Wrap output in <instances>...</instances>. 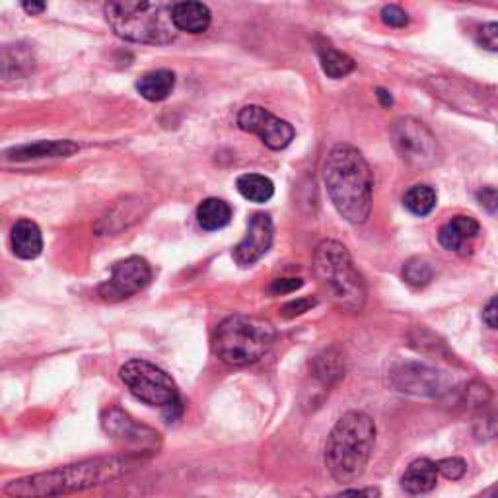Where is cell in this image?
<instances>
[{
	"mask_svg": "<svg viewBox=\"0 0 498 498\" xmlns=\"http://www.w3.org/2000/svg\"><path fill=\"white\" fill-rule=\"evenodd\" d=\"M380 16H382V22L390 27H405L409 24V14L397 5L383 6Z\"/></svg>",
	"mask_w": 498,
	"mask_h": 498,
	"instance_id": "30",
	"label": "cell"
},
{
	"mask_svg": "<svg viewBox=\"0 0 498 498\" xmlns=\"http://www.w3.org/2000/svg\"><path fill=\"white\" fill-rule=\"evenodd\" d=\"M477 201L487 213L498 211V189L496 187H483L477 191Z\"/></svg>",
	"mask_w": 498,
	"mask_h": 498,
	"instance_id": "33",
	"label": "cell"
},
{
	"mask_svg": "<svg viewBox=\"0 0 498 498\" xmlns=\"http://www.w3.org/2000/svg\"><path fill=\"white\" fill-rule=\"evenodd\" d=\"M320 63H322V68L324 73L329 76V78H344L347 75H351L354 71V59L349 57L347 53H343L335 47H320Z\"/></svg>",
	"mask_w": 498,
	"mask_h": 498,
	"instance_id": "24",
	"label": "cell"
},
{
	"mask_svg": "<svg viewBox=\"0 0 498 498\" xmlns=\"http://www.w3.org/2000/svg\"><path fill=\"white\" fill-rule=\"evenodd\" d=\"M314 274L335 306L347 314L364 308L366 284L341 242L324 240L314 249Z\"/></svg>",
	"mask_w": 498,
	"mask_h": 498,
	"instance_id": "4",
	"label": "cell"
},
{
	"mask_svg": "<svg viewBox=\"0 0 498 498\" xmlns=\"http://www.w3.org/2000/svg\"><path fill=\"white\" fill-rule=\"evenodd\" d=\"M483 322H485L491 329H498V296L487 302L485 310H483Z\"/></svg>",
	"mask_w": 498,
	"mask_h": 498,
	"instance_id": "35",
	"label": "cell"
},
{
	"mask_svg": "<svg viewBox=\"0 0 498 498\" xmlns=\"http://www.w3.org/2000/svg\"><path fill=\"white\" fill-rule=\"evenodd\" d=\"M376 446V423L361 411H349L331 428L325 444V465L339 483L361 479Z\"/></svg>",
	"mask_w": 498,
	"mask_h": 498,
	"instance_id": "3",
	"label": "cell"
},
{
	"mask_svg": "<svg viewBox=\"0 0 498 498\" xmlns=\"http://www.w3.org/2000/svg\"><path fill=\"white\" fill-rule=\"evenodd\" d=\"M324 179L337 213L351 224H364L372 213L374 177L363 152L351 144L331 148Z\"/></svg>",
	"mask_w": 498,
	"mask_h": 498,
	"instance_id": "2",
	"label": "cell"
},
{
	"mask_svg": "<svg viewBox=\"0 0 498 498\" xmlns=\"http://www.w3.org/2000/svg\"><path fill=\"white\" fill-rule=\"evenodd\" d=\"M473 436L477 442H491L498 438V405H493V401L475 414Z\"/></svg>",
	"mask_w": 498,
	"mask_h": 498,
	"instance_id": "26",
	"label": "cell"
},
{
	"mask_svg": "<svg viewBox=\"0 0 498 498\" xmlns=\"http://www.w3.org/2000/svg\"><path fill=\"white\" fill-rule=\"evenodd\" d=\"M12 252L20 259H35L44 249V236L39 226L30 218H20L10 232Z\"/></svg>",
	"mask_w": 498,
	"mask_h": 498,
	"instance_id": "14",
	"label": "cell"
},
{
	"mask_svg": "<svg viewBox=\"0 0 498 498\" xmlns=\"http://www.w3.org/2000/svg\"><path fill=\"white\" fill-rule=\"evenodd\" d=\"M273 220L269 214H255L249 220V226L244 240L234 249V261L240 267H252L265 255L273 244Z\"/></svg>",
	"mask_w": 498,
	"mask_h": 498,
	"instance_id": "13",
	"label": "cell"
},
{
	"mask_svg": "<svg viewBox=\"0 0 498 498\" xmlns=\"http://www.w3.org/2000/svg\"><path fill=\"white\" fill-rule=\"evenodd\" d=\"M174 88H175V75L172 71H165V68L146 73L136 82V92L148 102L165 100L174 92Z\"/></svg>",
	"mask_w": 498,
	"mask_h": 498,
	"instance_id": "19",
	"label": "cell"
},
{
	"mask_svg": "<svg viewBox=\"0 0 498 498\" xmlns=\"http://www.w3.org/2000/svg\"><path fill=\"white\" fill-rule=\"evenodd\" d=\"M392 383L401 393L438 399L452 392L453 376L446 370L424 363H401L392 370Z\"/></svg>",
	"mask_w": 498,
	"mask_h": 498,
	"instance_id": "9",
	"label": "cell"
},
{
	"mask_svg": "<svg viewBox=\"0 0 498 498\" xmlns=\"http://www.w3.org/2000/svg\"><path fill=\"white\" fill-rule=\"evenodd\" d=\"M22 8H24L27 14H32V16H35V14H41L47 6H45L44 3H24Z\"/></svg>",
	"mask_w": 498,
	"mask_h": 498,
	"instance_id": "37",
	"label": "cell"
},
{
	"mask_svg": "<svg viewBox=\"0 0 498 498\" xmlns=\"http://www.w3.org/2000/svg\"><path fill=\"white\" fill-rule=\"evenodd\" d=\"M479 223L472 216H453L450 223L440 228L438 242L440 245L448 249V252H462L467 242L477 238Z\"/></svg>",
	"mask_w": 498,
	"mask_h": 498,
	"instance_id": "15",
	"label": "cell"
},
{
	"mask_svg": "<svg viewBox=\"0 0 498 498\" xmlns=\"http://www.w3.org/2000/svg\"><path fill=\"white\" fill-rule=\"evenodd\" d=\"M238 124L245 133L257 134L271 150H283L294 141V127L288 121L273 115L261 105H245L238 114Z\"/></svg>",
	"mask_w": 498,
	"mask_h": 498,
	"instance_id": "12",
	"label": "cell"
},
{
	"mask_svg": "<svg viewBox=\"0 0 498 498\" xmlns=\"http://www.w3.org/2000/svg\"><path fill=\"white\" fill-rule=\"evenodd\" d=\"M119 378L143 403L165 409V417L170 421L182 413V399H179L175 382L168 372H164L156 364L134 358V361L121 366Z\"/></svg>",
	"mask_w": 498,
	"mask_h": 498,
	"instance_id": "7",
	"label": "cell"
},
{
	"mask_svg": "<svg viewBox=\"0 0 498 498\" xmlns=\"http://www.w3.org/2000/svg\"><path fill=\"white\" fill-rule=\"evenodd\" d=\"M473 498H498V483H494L493 487L481 491L479 494H475Z\"/></svg>",
	"mask_w": 498,
	"mask_h": 498,
	"instance_id": "39",
	"label": "cell"
},
{
	"mask_svg": "<svg viewBox=\"0 0 498 498\" xmlns=\"http://www.w3.org/2000/svg\"><path fill=\"white\" fill-rule=\"evenodd\" d=\"M236 187L240 195L252 203H267L274 195V184L261 174H244L238 177Z\"/></svg>",
	"mask_w": 498,
	"mask_h": 498,
	"instance_id": "22",
	"label": "cell"
},
{
	"mask_svg": "<svg viewBox=\"0 0 498 498\" xmlns=\"http://www.w3.org/2000/svg\"><path fill=\"white\" fill-rule=\"evenodd\" d=\"M232 220V206L216 197H209L204 199L199 206H197V223L201 224L203 230H220L230 224Z\"/></svg>",
	"mask_w": 498,
	"mask_h": 498,
	"instance_id": "20",
	"label": "cell"
},
{
	"mask_svg": "<svg viewBox=\"0 0 498 498\" xmlns=\"http://www.w3.org/2000/svg\"><path fill=\"white\" fill-rule=\"evenodd\" d=\"M78 152V144L73 141H39L34 144H24L10 148L5 152L8 160H37V158H61V156H71Z\"/></svg>",
	"mask_w": 498,
	"mask_h": 498,
	"instance_id": "16",
	"label": "cell"
},
{
	"mask_svg": "<svg viewBox=\"0 0 498 498\" xmlns=\"http://www.w3.org/2000/svg\"><path fill=\"white\" fill-rule=\"evenodd\" d=\"M302 279H276L271 284V293L273 294H288L294 293V290L302 288Z\"/></svg>",
	"mask_w": 498,
	"mask_h": 498,
	"instance_id": "34",
	"label": "cell"
},
{
	"mask_svg": "<svg viewBox=\"0 0 498 498\" xmlns=\"http://www.w3.org/2000/svg\"><path fill=\"white\" fill-rule=\"evenodd\" d=\"M477 41L483 49L498 53V22H491L479 27Z\"/></svg>",
	"mask_w": 498,
	"mask_h": 498,
	"instance_id": "31",
	"label": "cell"
},
{
	"mask_svg": "<svg viewBox=\"0 0 498 498\" xmlns=\"http://www.w3.org/2000/svg\"><path fill=\"white\" fill-rule=\"evenodd\" d=\"M438 473L448 481H460L467 473V462L462 458H444L436 462Z\"/></svg>",
	"mask_w": 498,
	"mask_h": 498,
	"instance_id": "29",
	"label": "cell"
},
{
	"mask_svg": "<svg viewBox=\"0 0 498 498\" xmlns=\"http://www.w3.org/2000/svg\"><path fill=\"white\" fill-rule=\"evenodd\" d=\"M312 372H314V376L320 380L324 385L335 383L337 380L343 378V372H344L341 354H337L335 351H325L324 354L315 356V361L312 364Z\"/></svg>",
	"mask_w": 498,
	"mask_h": 498,
	"instance_id": "25",
	"label": "cell"
},
{
	"mask_svg": "<svg viewBox=\"0 0 498 498\" xmlns=\"http://www.w3.org/2000/svg\"><path fill=\"white\" fill-rule=\"evenodd\" d=\"M213 14L203 3H177L174 5V22L179 32L203 34L209 30Z\"/></svg>",
	"mask_w": 498,
	"mask_h": 498,
	"instance_id": "18",
	"label": "cell"
},
{
	"mask_svg": "<svg viewBox=\"0 0 498 498\" xmlns=\"http://www.w3.org/2000/svg\"><path fill=\"white\" fill-rule=\"evenodd\" d=\"M493 399L491 387L483 382H472L469 383L460 399V405H463L467 411H475L479 413L481 409H485Z\"/></svg>",
	"mask_w": 498,
	"mask_h": 498,
	"instance_id": "28",
	"label": "cell"
},
{
	"mask_svg": "<svg viewBox=\"0 0 498 498\" xmlns=\"http://www.w3.org/2000/svg\"><path fill=\"white\" fill-rule=\"evenodd\" d=\"M34 53L25 45H5L3 49V76L8 78H20L34 71Z\"/></svg>",
	"mask_w": 498,
	"mask_h": 498,
	"instance_id": "21",
	"label": "cell"
},
{
	"mask_svg": "<svg viewBox=\"0 0 498 498\" xmlns=\"http://www.w3.org/2000/svg\"><path fill=\"white\" fill-rule=\"evenodd\" d=\"M335 498H380V489L364 487V489H347Z\"/></svg>",
	"mask_w": 498,
	"mask_h": 498,
	"instance_id": "36",
	"label": "cell"
},
{
	"mask_svg": "<svg viewBox=\"0 0 498 498\" xmlns=\"http://www.w3.org/2000/svg\"><path fill=\"white\" fill-rule=\"evenodd\" d=\"M390 138L397 156L403 160L411 170H431L442 160V148L436 141L434 133L419 119H397L390 129Z\"/></svg>",
	"mask_w": 498,
	"mask_h": 498,
	"instance_id": "8",
	"label": "cell"
},
{
	"mask_svg": "<svg viewBox=\"0 0 498 498\" xmlns=\"http://www.w3.org/2000/svg\"><path fill=\"white\" fill-rule=\"evenodd\" d=\"M105 20L121 39L134 44L168 45L179 32L170 3H107Z\"/></svg>",
	"mask_w": 498,
	"mask_h": 498,
	"instance_id": "5",
	"label": "cell"
},
{
	"mask_svg": "<svg viewBox=\"0 0 498 498\" xmlns=\"http://www.w3.org/2000/svg\"><path fill=\"white\" fill-rule=\"evenodd\" d=\"M403 281L411 284L413 288H424L428 283L433 281L434 269L431 263L421 257H413L403 265Z\"/></svg>",
	"mask_w": 498,
	"mask_h": 498,
	"instance_id": "27",
	"label": "cell"
},
{
	"mask_svg": "<svg viewBox=\"0 0 498 498\" xmlns=\"http://www.w3.org/2000/svg\"><path fill=\"white\" fill-rule=\"evenodd\" d=\"M150 279H152V269L146 263V259L133 255L115 263L112 269V276H109V281H105L98 288V294L105 302L127 300L134 296L136 293H141V290H144Z\"/></svg>",
	"mask_w": 498,
	"mask_h": 498,
	"instance_id": "11",
	"label": "cell"
},
{
	"mask_svg": "<svg viewBox=\"0 0 498 498\" xmlns=\"http://www.w3.org/2000/svg\"><path fill=\"white\" fill-rule=\"evenodd\" d=\"M144 455H104L71 465L55 467L49 472L25 475L6 483L3 493L8 498H59L85 493L105 483L129 475L143 463Z\"/></svg>",
	"mask_w": 498,
	"mask_h": 498,
	"instance_id": "1",
	"label": "cell"
},
{
	"mask_svg": "<svg viewBox=\"0 0 498 498\" xmlns=\"http://www.w3.org/2000/svg\"><path fill=\"white\" fill-rule=\"evenodd\" d=\"M438 467L436 462H431L426 458L414 460L405 469L403 477H401V487L409 494H424L431 493L438 483Z\"/></svg>",
	"mask_w": 498,
	"mask_h": 498,
	"instance_id": "17",
	"label": "cell"
},
{
	"mask_svg": "<svg viewBox=\"0 0 498 498\" xmlns=\"http://www.w3.org/2000/svg\"><path fill=\"white\" fill-rule=\"evenodd\" d=\"M274 327L259 317L230 315L214 331V354L228 366H249L265 356L274 344Z\"/></svg>",
	"mask_w": 498,
	"mask_h": 498,
	"instance_id": "6",
	"label": "cell"
},
{
	"mask_svg": "<svg viewBox=\"0 0 498 498\" xmlns=\"http://www.w3.org/2000/svg\"><path fill=\"white\" fill-rule=\"evenodd\" d=\"M102 426L109 436L119 442V444L129 448V453L144 455L146 458L150 453H156L160 448L162 440L154 428L136 423L131 414H127L119 407L107 409L102 414Z\"/></svg>",
	"mask_w": 498,
	"mask_h": 498,
	"instance_id": "10",
	"label": "cell"
},
{
	"mask_svg": "<svg viewBox=\"0 0 498 498\" xmlns=\"http://www.w3.org/2000/svg\"><path fill=\"white\" fill-rule=\"evenodd\" d=\"M376 95H378V100L382 102V105H383V107H392V105H393V98H392V94L387 92V90L378 88V90H376Z\"/></svg>",
	"mask_w": 498,
	"mask_h": 498,
	"instance_id": "38",
	"label": "cell"
},
{
	"mask_svg": "<svg viewBox=\"0 0 498 498\" xmlns=\"http://www.w3.org/2000/svg\"><path fill=\"white\" fill-rule=\"evenodd\" d=\"M315 304H317L315 298H298V300H290L288 304H284L283 310H281V314L290 320V317H296V315H302V314L310 312V310L315 306Z\"/></svg>",
	"mask_w": 498,
	"mask_h": 498,
	"instance_id": "32",
	"label": "cell"
},
{
	"mask_svg": "<svg viewBox=\"0 0 498 498\" xmlns=\"http://www.w3.org/2000/svg\"><path fill=\"white\" fill-rule=\"evenodd\" d=\"M436 191L431 185H413L403 195L405 209L414 216H428L436 209Z\"/></svg>",
	"mask_w": 498,
	"mask_h": 498,
	"instance_id": "23",
	"label": "cell"
}]
</instances>
